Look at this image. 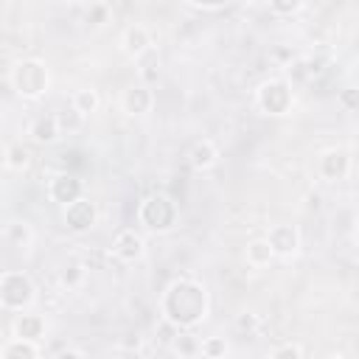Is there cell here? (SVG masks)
<instances>
[{"label":"cell","mask_w":359,"mask_h":359,"mask_svg":"<svg viewBox=\"0 0 359 359\" xmlns=\"http://www.w3.org/2000/svg\"><path fill=\"white\" fill-rule=\"evenodd\" d=\"M255 104L264 115H286L294 104L292 84L286 79H269L255 90Z\"/></svg>","instance_id":"5"},{"label":"cell","mask_w":359,"mask_h":359,"mask_svg":"<svg viewBox=\"0 0 359 359\" xmlns=\"http://www.w3.org/2000/svg\"><path fill=\"white\" fill-rule=\"evenodd\" d=\"M48 84H50V76L39 59H22L11 67V87L22 98H42L48 93Z\"/></svg>","instance_id":"3"},{"label":"cell","mask_w":359,"mask_h":359,"mask_svg":"<svg viewBox=\"0 0 359 359\" xmlns=\"http://www.w3.org/2000/svg\"><path fill=\"white\" fill-rule=\"evenodd\" d=\"M177 331H180V328H177L171 320H165V317H163V320H160V325L154 328V339H157L163 348H168V345H171V339L177 337Z\"/></svg>","instance_id":"27"},{"label":"cell","mask_w":359,"mask_h":359,"mask_svg":"<svg viewBox=\"0 0 359 359\" xmlns=\"http://www.w3.org/2000/svg\"><path fill=\"white\" fill-rule=\"evenodd\" d=\"M0 241H3V227H0Z\"/></svg>","instance_id":"35"},{"label":"cell","mask_w":359,"mask_h":359,"mask_svg":"<svg viewBox=\"0 0 359 359\" xmlns=\"http://www.w3.org/2000/svg\"><path fill=\"white\" fill-rule=\"evenodd\" d=\"M87 22H90L93 28H104L107 22H112V8H109V3H90V8H87Z\"/></svg>","instance_id":"24"},{"label":"cell","mask_w":359,"mask_h":359,"mask_svg":"<svg viewBox=\"0 0 359 359\" xmlns=\"http://www.w3.org/2000/svg\"><path fill=\"white\" fill-rule=\"evenodd\" d=\"M236 328L238 331H247V334H255L261 328V317L255 311H244V314L236 317Z\"/></svg>","instance_id":"29"},{"label":"cell","mask_w":359,"mask_h":359,"mask_svg":"<svg viewBox=\"0 0 359 359\" xmlns=\"http://www.w3.org/2000/svg\"><path fill=\"white\" fill-rule=\"evenodd\" d=\"M266 3H269V11L278 17H294L306 6V0H266Z\"/></svg>","instance_id":"25"},{"label":"cell","mask_w":359,"mask_h":359,"mask_svg":"<svg viewBox=\"0 0 359 359\" xmlns=\"http://www.w3.org/2000/svg\"><path fill=\"white\" fill-rule=\"evenodd\" d=\"M121 109H123L126 115H132V118L149 115V112L154 109V90H151L149 84H143V81L126 87L123 95H121Z\"/></svg>","instance_id":"10"},{"label":"cell","mask_w":359,"mask_h":359,"mask_svg":"<svg viewBox=\"0 0 359 359\" xmlns=\"http://www.w3.org/2000/svg\"><path fill=\"white\" fill-rule=\"evenodd\" d=\"M337 104L345 109V112H353L356 109V87H345L337 93Z\"/></svg>","instance_id":"30"},{"label":"cell","mask_w":359,"mask_h":359,"mask_svg":"<svg viewBox=\"0 0 359 359\" xmlns=\"http://www.w3.org/2000/svg\"><path fill=\"white\" fill-rule=\"evenodd\" d=\"M227 353H230V348H227L224 337H205V339L199 342V356L222 359V356H227Z\"/></svg>","instance_id":"23"},{"label":"cell","mask_w":359,"mask_h":359,"mask_svg":"<svg viewBox=\"0 0 359 359\" xmlns=\"http://www.w3.org/2000/svg\"><path fill=\"white\" fill-rule=\"evenodd\" d=\"M303 345H297V342H280V345H275L272 351H269V356L272 359H303Z\"/></svg>","instance_id":"26"},{"label":"cell","mask_w":359,"mask_h":359,"mask_svg":"<svg viewBox=\"0 0 359 359\" xmlns=\"http://www.w3.org/2000/svg\"><path fill=\"white\" fill-rule=\"evenodd\" d=\"M34 303H36V286L25 272H17V269L0 272V309L25 311Z\"/></svg>","instance_id":"2"},{"label":"cell","mask_w":359,"mask_h":359,"mask_svg":"<svg viewBox=\"0 0 359 359\" xmlns=\"http://www.w3.org/2000/svg\"><path fill=\"white\" fill-rule=\"evenodd\" d=\"M39 353H42L39 342L22 339V337H14L11 342H6V345L0 348V356H6V359H36Z\"/></svg>","instance_id":"19"},{"label":"cell","mask_w":359,"mask_h":359,"mask_svg":"<svg viewBox=\"0 0 359 359\" xmlns=\"http://www.w3.org/2000/svg\"><path fill=\"white\" fill-rule=\"evenodd\" d=\"M70 107L79 112V115H93V112H98V107H101V98H98V93L93 90V87H84V90H76L73 93V98H70Z\"/></svg>","instance_id":"22"},{"label":"cell","mask_w":359,"mask_h":359,"mask_svg":"<svg viewBox=\"0 0 359 359\" xmlns=\"http://www.w3.org/2000/svg\"><path fill=\"white\" fill-rule=\"evenodd\" d=\"M3 163H6V168H11V171L22 174V171H28V168H31L34 154H31V149H28L22 140H14V143H8V146H6V157H3Z\"/></svg>","instance_id":"17"},{"label":"cell","mask_w":359,"mask_h":359,"mask_svg":"<svg viewBox=\"0 0 359 359\" xmlns=\"http://www.w3.org/2000/svg\"><path fill=\"white\" fill-rule=\"evenodd\" d=\"M95 222H98V208L93 199L79 196V199L65 205V227L70 233H87Z\"/></svg>","instance_id":"8"},{"label":"cell","mask_w":359,"mask_h":359,"mask_svg":"<svg viewBox=\"0 0 359 359\" xmlns=\"http://www.w3.org/2000/svg\"><path fill=\"white\" fill-rule=\"evenodd\" d=\"M3 241H8V244L17 247V250H25V247H31V241H34V230H31L28 222L14 219V222H8V224L3 227Z\"/></svg>","instance_id":"20"},{"label":"cell","mask_w":359,"mask_h":359,"mask_svg":"<svg viewBox=\"0 0 359 359\" xmlns=\"http://www.w3.org/2000/svg\"><path fill=\"white\" fill-rule=\"evenodd\" d=\"M143 255H146V238L132 227H123L109 244V258H115L123 266L143 261Z\"/></svg>","instance_id":"7"},{"label":"cell","mask_w":359,"mask_h":359,"mask_svg":"<svg viewBox=\"0 0 359 359\" xmlns=\"http://www.w3.org/2000/svg\"><path fill=\"white\" fill-rule=\"evenodd\" d=\"M351 165H353L351 149L334 146V149H325V151L317 157L314 171H317V177L325 180V182H339V180H345V177L351 174Z\"/></svg>","instance_id":"6"},{"label":"cell","mask_w":359,"mask_h":359,"mask_svg":"<svg viewBox=\"0 0 359 359\" xmlns=\"http://www.w3.org/2000/svg\"><path fill=\"white\" fill-rule=\"evenodd\" d=\"M48 196H50V202H56V205L65 208L67 202L84 196V180H79L76 174L62 171V174H56V177L48 182Z\"/></svg>","instance_id":"11"},{"label":"cell","mask_w":359,"mask_h":359,"mask_svg":"<svg viewBox=\"0 0 359 359\" xmlns=\"http://www.w3.org/2000/svg\"><path fill=\"white\" fill-rule=\"evenodd\" d=\"M121 50L129 59H143L151 50V31L146 25H140V22L126 25L123 34H121Z\"/></svg>","instance_id":"12"},{"label":"cell","mask_w":359,"mask_h":359,"mask_svg":"<svg viewBox=\"0 0 359 359\" xmlns=\"http://www.w3.org/2000/svg\"><path fill=\"white\" fill-rule=\"evenodd\" d=\"M323 208V194L320 191H309L306 194V213H317Z\"/></svg>","instance_id":"32"},{"label":"cell","mask_w":359,"mask_h":359,"mask_svg":"<svg viewBox=\"0 0 359 359\" xmlns=\"http://www.w3.org/2000/svg\"><path fill=\"white\" fill-rule=\"evenodd\" d=\"M163 317L171 320L177 328H194L208 317V292L202 283L191 278H177L168 283L160 300Z\"/></svg>","instance_id":"1"},{"label":"cell","mask_w":359,"mask_h":359,"mask_svg":"<svg viewBox=\"0 0 359 359\" xmlns=\"http://www.w3.org/2000/svg\"><path fill=\"white\" fill-rule=\"evenodd\" d=\"M216 163H219V149H216L213 140L202 137V140H196V143L191 146V151H188V165H191L194 171H210Z\"/></svg>","instance_id":"15"},{"label":"cell","mask_w":359,"mask_h":359,"mask_svg":"<svg viewBox=\"0 0 359 359\" xmlns=\"http://www.w3.org/2000/svg\"><path fill=\"white\" fill-rule=\"evenodd\" d=\"M157 79H160V65H157V59H151V62H146V65L140 67V81L151 87Z\"/></svg>","instance_id":"31"},{"label":"cell","mask_w":359,"mask_h":359,"mask_svg":"<svg viewBox=\"0 0 359 359\" xmlns=\"http://www.w3.org/2000/svg\"><path fill=\"white\" fill-rule=\"evenodd\" d=\"M244 258H247V264H250L252 269H264V266H269V264L275 261V252H272L269 241L261 236V238H252V241L247 244Z\"/></svg>","instance_id":"18"},{"label":"cell","mask_w":359,"mask_h":359,"mask_svg":"<svg viewBox=\"0 0 359 359\" xmlns=\"http://www.w3.org/2000/svg\"><path fill=\"white\" fill-rule=\"evenodd\" d=\"M84 280H87V264H84V258H79V255L65 258L62 266H59V286L65 292H79L84 286Z\"/></svg>","instance_id":"14"},{"label":"cell","mask_w":359,"mask_h":359,"mask_svg":"<svg viewBox=\"0 0 359 359\" xmlns=\"http://www.w3.org/2000/svg\"><path fill=\"white\" fill-rule=\"evenodd\" d=\"M56 356H84V351H79V348H62V351H56Z\"/></svg>","instance_id":"33"},{"label":"cell","mask_w":359,"mask_h":359,"mask_svg":"<svg viewBox=\"0 0 359 359\" xmlns=\"http://www.w3.org/2000/svg\"><path fill=\"white\" fill-rule=\"evenodd\" d=\"M56 118H59L62 135H65V132H73V129H79V126H81V121H84V115H79L73 107H70V112H56Z\"/></svg>","instance_id":"28"},{"label":"cell","mask_w":359,"mask_h":359,"mask_svg":"<svg viewBox=\"0 0 359 359\" xmlns=\"http://www.w3.org/2000/svg\"><path fill=\"white\" fill-rule=\"evenodd\" d=\"M48 331V320L42 314H20L14 320V337H22V339H34L39 342Z\"/></svg>","instance_id":"16"},{"label":"cell","mask_w":359,"mask_h":359,"mask_svg":"<svg viewBox=\"0 0 359 359\" xmlns=\"http://www.w3.org/2000/svg\"><path fill=\"white\" fill-rule=\"evenodd\" d=\"M62 3H67V6H79V3H84V0H62Z\"/></svg>","instance_id":"34"},{"label":"cell","mask_w":359,"mask_h":359,"mask_svg":"<svg viewBox=\"0 0 359 359\" xmlns=\"http://www.w3.org/2000/svg\"><path fill=\"white\" fill-rule=\"evenodd\" d=\"M28 137L36 143V146H53L59 137H62V126H59V118L56 112H48V115H36L28 126Z\"/></svg>","instance_id":"13"},{"label":"cell","mask_w":359,"mask_h":359,"mask_svg":"<svg viewBox=\"0 0 359 359\" xmlns=\"http://www.w3.org/2000/svg\"><path fill=\"white\" fill-rule=\"evenodd\" d=\"M137 219L149 233H168L177 222V205L165 194H151V196L143 199V205L137 210Z\"/></svg>","instance_id":"4"},{"label":"cell","mask_w":359,"mask_h":359,"mask_svg":"<svg viewBox=\"0 0 359 359\" xmlns=\"http://www.w3.org/2000/svg\"><path fill=\"white\" fill-rule=\"evenodd\" d=\"M199 342H202L199 337H194V334H188L185 328H180L177 337L171 339L168 351L177 353V356H182V359H191V356H199Z\"/></svg>","instance_id":"21"},{"label":"cell","mask_w":359,"mask_h":359,"mask_svg":"<svg viewBox=\"0 0 359 359\" xmlns=\"http://www.w3.org/2000/svg\"><path fill=\"white\" fill-rule=\"evenodd\" d=\"M264 238L269 241L275 258H294L300 252V230L294 224H286V222L272 224Z\"/></svg>","instance_id":"9"}]
</instances>
